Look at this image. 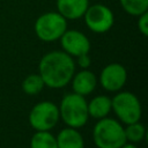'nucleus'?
Returning a JSON list of instances; mask_svg holds the SVG:
<instances>
[{
	"label": "nucleus",
	"mask_w": 148,
	"mask_h": 148,
	"mask_svg": "<svg viewBox=\"0 0 148 148\" xmlns=\"http://www.w3.org/2000/svg\"><path fill=\"white\" fill-rule=\"evenodd\" d=\"M138 28L143 36H148V12L138 16Z\"/></svg>",
	"instance_id": "18"
},
{
	"label": "nucleus",
	"mask_w": 148,
	"mask_h": 148,
	"mask_svg": "<svg viewBox=\"0 0 148 148\" xmlns=\"http://www.w3.org/2000/svg\"><path fill=\"white\" fill-rule=\"evenodd\" d=\"M86 25L96 34H104L109 31L114 23V15L112 10L103 3L89 5L83 16Z\"/></svg>",
	"instance_id": "7"
},
{
	"label": "nucleus",
	"mask_w": 148,
	"mask_h": 148,
	"mask_svg": "<svg viewBox=\"0 0 148 148\" xmlns=\"http://www.w3.org/2000/svg\"><path fill=\"white\" fill-rule=\"evenodd\" d=\"M111 109L125 124L139 121L142 113L139 98L130 91L118 92L111 99Z\"/></svg>",
	"instance_id": "5"
},
{
	"label": "nucleus",
	"mask_w": 148,
	"mask_h": 148,
	"mask_svg": "<svg viewBox=\"0 0 148 148\" xmlns=\"http://www.w3.org/2000/svg\"><path fill=\"white\" fill-rule=\"evenodd\" d=\"M34 29L40 40L54 42L67 30V20L58 12H47L37 17Z\"/></svg>",
	"instance_id": "4"
},
{
	"label": "nucleus",
	"mask_w": 148,
	"mask_h": 148,
	"mask_svg": "<svg viewBox=\"0 0 148 148\" xmlns=\"http://www.w3.org/2000/svg\"><path fill=\"white\" fill-rule=\"evenodd\" d=\"M59 118L58 106L50 101L37 103L29 113V123L36 131L52 130L57 125Z\"/></svg>",
	"instance_id": "6"
},
{
	"label": "nucleus",
	"mask_w": 148,
	"mask_h": 148,
	"mask_svg": "<svg viewBox=\"0 0 148 148\" xmlns=\"http://www.w3.org/2000/svg\"><path fill=\"white\" fill-rule=\"evenodd\" d=\"M88 105V114L95 119H101L108 116L111 111V98L105 95H99L94 97Z\"/></svg>",
	"instance_id": "13"
},
{
	"label": "nucleus",
	"mask_w": 148,
	"mask_h": 148,
	"mask_svg": "<svg viewBox=\"0 0 148 148\" xmlns=\"http://www.w3.org/2000/svg\"><path fill=\"white\" fill-rule=\"evenodd\" d=\"M30 148H58L56 138L49 131H36L30 141Z\"/></svg>",
	"instance_id": "14"
},
{
	"label": "nucleus",
	"mask_w": 148,
	"mask_h": 148,
	"mask_svg": "<svg viewBox=\"0 0 148 148\" xmlns=\"http://www.w3.org/2000/svg\"><path fill=\"white\" fill-rule=\"evenodd\" d=\"M58 148H84L82 135L76 128L66 127L59 132L56 138Z\"/></svg>",
	"instance_id": "12"
},
{
	"label": "nucleus",
	"mask_w": 148,
	"mask_h": 148,
	"mask_svg": "<svg viewBox=\"0 0 148 148\" xmlns=\"http://www.w3.org/2000/svg\"><path fill=\"white\" fill-rule=\"evenodd\" d=\"M120 148H138V147H136L135 145H133V143H126V142H125Z\"/></svg>",
	"instance_id": "20"
},
{
	"label": "nucleus",
	"mask_w": 148,
	"mask_h": 148,
	"mask_svg": "<svg viewBox=\"0 0 148 148\" xmlns=\"http://www.w3.org/2000/svg\"><path fill=\"white\" fill-rule=\"evenodd\" d=\"M127 80V72L125 67L118 62L106 65L99 75L101 86L108 91L120 90Z\"/></svg>",
	"instance_id": "9"
},
{
	"label": "nucleus",
	"mask_w": 148,
	"mask_h": 148,
	"mask_svg": "<svg viewBox=\"0 0 148 148\" xmlns=\"http://www.w3.org/2000/svg\"><path fill=\"white\" fill-rule=\"evenodd\" d=\"M92 139L98 148H120L126 141L124 127L112 118H101L92 130Z\"/></svg>",
	"instance_id": "2"
},
{
	"label": "nucleus",
	"mask_w": 148,
	"mask_h": 148,
	"mask_svg": "<svg viewBox=\"0 0 148 148\" xmlns=\"http://www.w3.org/2000/svg\"><path fill=\"white\" fill-rule=\"evenodd\" d=\"M59 116L68 127L80 128L88 121V105L84 96L79 94H67L61 99Z\"/></svg>",
	"instance_id": "3"
},
{
	"label": "nucleus",
	"mask_w": 148,
	"mask_h": 148,
	"mask_svg": "<svg viewBox=\"0 0 148 148\" xmlns=\"http://www.w3.org/2000/svg\"><path fill=\"white\" fill-rule=\"evenodd\" d=\"M75 72L73 57L64 51H51L39 61V75L46 87L59 89L71 82Z\"/></svg>",
	"instance_id": "1"
},
{
	"label": "nucleus",
	"mask_w": 148,
	"mask_h": 148,
	"mask_svg": "<svg viewBox=\"0 0 148 148\" xmlns=\"http://www.w3.org/2000/svg\"><path fill=\"white\" fill-rule=\"evenodd\" d=\"M77 58V65L81 67V68H88L89 66H90V64H91V59H90V57H89V53H86V54H81V56H79V57H76Z\"/></svg>",
	"instance_id": "19"
},
{
	"label": "nucleus",
	"mask_w": 148,
	"mask_h": 148,
	"mask_svg": "<svg viewBox=\"0 0 148 148\" xmlns=\"http://www.w3.org/2000/svg\"><path fill=\"white\" fill-rule=\"evenodd\" d=\"M71 81H72V87L74 92L81 96H86L92 92V90L96 88V84H97L95 74L86 68L79 72L77 74L73 75Z\"/></svg>",
	"instance_id": "11"
},
{
	"label": "nucleus",
	"mask_w": 148,
	"mask_h": 148,
	"mask_svg": "<svg viewBox=\"0 0 148 148\" xmlns=\"http://www.w3.org/2000/svg\"><path fill=\"white\" fill-rule=\"evenodd\" d=\"M123 9L132 15L139 16L148 10V0H119Z\"/></svg>",
	"instance_id": "16"
},
{
	"label": "nucleus",
	"mask_w": 148,
	"mask_h": 148,
	"mask_svg": "<svg viewBox=\"0 0 148 148\" xmlns=\"http://www.w3.org/2000/svg\"><path fill=\"white\" fill-rule=\"evenodd\" d=\"M44 81L39 74H30L22 82V89L28 95H37L44 88Z\"/></svg>",
	"instance_id": "15"
},
{
	"label": "nucleus",
	"mask_w": 148,
	"mask_h": 148,
	"mask_svg": "<svg viewBox=\"0 0 148 148\" xmlns=\"http://www.w3.org/2000/svg\"><path fill=\"white\" fill-rule=\"evenodd\" d=\"M89 0H57V12L66 20H77L83 16Z\"/></svg>",
	"instance_id": "10"
},
{
	"label": "nucleus",
	"mask_w": 148,
	"mask_h": 148,
	"mask_svg": "<svg viewBox=\"0 0 148 148\" xmlns=\"http://www.w3.org/2000/svg\"><path fill=\"white\" fill-rule=\"evenodd\" d=\"M124 132H125L126 141H130V142H133V143L142 141L145 135H146V128L139 121L127 124V127L124 128Z\"/></svg>",
	"instance_id": "17"
},
{
	"label": "nucleus",
	"mask_w": 148,
	"mask_h": 148,
	"mask_svg": "<svg viewBox=\"0 0 148 148\" xmlns=\"http://www.w3.org/2000/svg\"><path fill=\"white\" fill-rule=\"evenodd\" d=\"M62 51L71 57H79L89 53L90 42L88 37L79 30H66L59 38Z\"/></svg>",
	"instance_id": "8"
}]
</instances>
